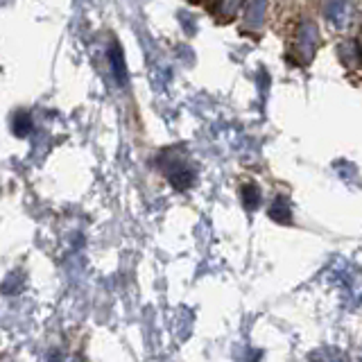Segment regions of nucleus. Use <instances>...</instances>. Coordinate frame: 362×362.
<instances>
[{
    "instance_id": "1a4fd4ad",
    "label": "nucleus",
    "mask_w": 362,
    "mask_h": 362,
    "mask_svg": "<svg viewBox=\"0 0 362 362\" xmlns=\"http://www.w3.org/2000/svg\"><path fill=\"white\" fill-rule=\"evenodd\" d=\"M23 288V274L21 272H11L3 283V294H18Z\"/></svg>"
},
{
    "instance_id": "9d476101",
    "label": "nucleus",
    "mask_w": 362,
    "mask_h": 362,
    "mask_svg": "<svg viewBox=\"0 0 362 362\" xmlns=\"http://www.w3.org/2000/svg\"><path fill=\"white\" fill-rule=\"evenodd\" d=\"M243 5V0H222L220 3V16L231 18L235 14V9Z\"/></svg>"
},
{
    "instance_id": "9b49d317",
    "label": "nucleus",
    "mask_w": 362,
    "mask_h": 362,
    "mask_svg": "<svg viewBox=\"0 0 362 362\" xmlns=\"http://www.w3.org/2000/svg\"><path fill=\"white\" fill-rule=\"evenodd\" d=\"M356 45H358V50H360V57H362V30H360L358 39H356Z\"/></svg>"
},
{
    "instance_id": "423d86ee",
    "label": "nucleus",
    "mask_w": 362,
    "mask_h": 362,
    "mask_svg": "<svg viewBox=\"0 0 362 362\" xmlns=\"http://www.w3.org/2000/svg\"><path fill=\"white\" fill-rule=\"evenodd\" d=\"M243 202L247 211H256L260 206V188L252 184V181L243 186Z\"/></svg>"
},
{
    "instance_id": "39448f33",
    "label": "nucleus",
    "mask_w": 362,
    "mask_h": 362,
    "mask_svg": "<svg viewBox=\"0 0 362 362\" xmlns=\"http://www.w3.org/2000/svg\"><path fill=\"white\" fill-rule=\"evenodd\" d=\"M269 218L274 220V222H279V224H290V220H292V211H290V204H288V199H283V197H276L274 202H272V206H269Z\"/></svg>"
},
{
    "instance_id": "f257e3e1",
    "label": "nucleus",
    "mask_w": 362,
    "mask_h": 362,
    "mask_svg": "<svg viewBox=\"0 0 362 362\" xmlns=\"http://www.w3.org/2000/svg\"><path fill=\"white\" fill-rule=\"evenodd\" d=\"M317 45H320V30H317L310 21H303L299 28V34H297V50L303 57V62L313 59Z\"/></svg>"
},
{
    "instance_id": "20e7f679",
    "label": "nucleus",
    "mask_w": 362,
    "mask_h": 362,
    "mask_svg": "<svg viewBox=\"0 0 362 362\" xmlns=\"http://www.w3.org/2000/svg\"><path fill=\"white\" fill-rule=\"evenodd\" d=\"M326 18L337 28H344L349 23V0H331L326 5Z\"/></svg>"
},
{
    "instance_id": "f03ea898",
    "label": "nucleus",
    "mask_w": 362,
    "mask_h": 362,
    "mask_svg": "<svg viewBox=\"0 0 362 362\" xmlns=\"http://www.w3.org/2000/svg\"><path fill=\"white\" fill-rule=\"evenodd\" d=\"M267 0H245V25L249 30H260L265 25Z\"/></svg>"
},
{
    "instance_id": "6e6552de",
    "label": "nucleus",
    "mask_w": 362,
    "mask_h": 362,
    "mask_svg": "<svg viewBox=\"0 0 362 362\" xmlns=\"http://www.w3.org/2000/svg\"><path fill=\"white\" fill-rule=\"evenodd\" d=\"M192 179H195V177H192V170H188V168H177V170L170 173V181H173V186L179 188V190L188 188L192 184Z\"/></svg>"
},
{
    "instance_id": "0eeeda50",
    "label": "nucleus",
    "mask_w": 362,
    "mask_h": 362,
    "mask_svg": "<svg viewBox=\"0 0 362 362\" xmlns=\"http://www.w3.org/2000/svg\"><path fill=\"white\" fill-rule=\"evenodd\" d=\"M11 129H14V134L16 136H28L30 132H32V116L28 111H18L16 116H14V120H11Z\"/></svg>"
},
{
    "instance_id": "7ed1b4c3",
    "label": "nucleus",
    "mask_w": 362,
    "mask_h": 362,
    "mask_svg": "<svg viewBox=\"0 0 362 362\" xmlns=\"http://www.w3.org/2000/svg\"><path fill=\"white\" fill-rule=\"evenodd\" d=\"M109 66H111V75L113 79L124 86L129 82V75H127V64H124V54L120 50V45L118 43H111V48H109Z\"/></svg>"
}]
</instances>
